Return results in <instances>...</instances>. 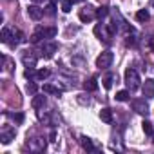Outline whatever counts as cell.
<instances>
[{"label":"cell","instance_id":"obj_1","mask_svg":"<svg viewBox=\"0 0 154 154\" xmlns=\"http://www.w3.org/2000/svg\"><path fill=\"white\" fill-rule=\"evenodd\" d=\"M123 80H125V85H127V89L129 91H136L138 87H140V74L132 69V67H129V69H125V74H123Z\"/></svg>","mask_w":154,"mask_h":154},{"label":"cell","instance_id":"obj_2","mask_svg":"<svg viewBox=\"0 0 154 154\" xmlns=\"http://www.w3.org/2000/svg\"><path fill=\"white\" fill-rule=\"evenodd\" d=\"M94 35L102 40V42H105V44H111V38H112V35H114V31L111 29V26L107 27V24H96V27H94Z\"/></svg>","mask_w":154,"mask_h":154},{"label":"cell","instance_id":"obj_3","mask_svg":"<svg viewBox=\"0 0 154 154\" xmlns=\"http://www.w3.org/2000/svg\"><path fill=\"white\" fill-rule=\"evenodd\" d=\"M112 60H114V54H112L111 51H103V53L96 58V67H100V69H107V67H111Z\"/></svg>","mask_w":154,"mask_h":154},{"label":"cell","instance_id":"obj_4","mask_svg":"<svg viewBox=\"0 0 154 154\" xmlns=\"http://www.w3.org/2000/svg\"><path fill=\"white\" fill-rule=\"evenodd\" d=\"M26 145H27L29 150H33V152H42V150H45V147H47V143H45L44 138H33V140H27Z\"/></svg>","mask_w":154,"mask_h":154},{"label":"cell","instance_id":"obj_5","mask_svg":"<svg viewBox=\"0 0 154 154\" xmlns=\"http://www.w3.org/2000/svg\"><path fill=\"white\" fill-rule=\"evenodd\" d=\"M78 17H80V20H82L84 24H87V22L94 20V17H96V9H93L91 6L82 8V9H80V13H78Z\"/></svg>","mask_w":154,"mask_h":154},{"label":"cell","instance_id":"obj_6","mask_svg":"<svg viewBox=\"0 0 154 154\" xmlns=\"http://www.w3.org/2000/svg\"><path fill=\"white\" fill-rule=\"evenodd\" d=\"M15 136H17V131L13 127H4L2 132H0V141H2L4 145H8V143H11L15 140Z\"/></svg>","mask_w":154,"mask_h":154},{"label":"cell","instance_id":"obj_7","mask_svg":"<svg viewBox=\"0 0 154 154\" xmlns=\"http://www.w3.org/2000/svg\"><path fill=\"white\" fill-rule=\"evenodd\" d=\"M56 51H58V44L56 42H44L42 44V54L45 58H51Z\"/></svg>","mask_w":154,"mask_h":154},{"label":"cell","instance_id":"obj_8","mask_svg":"<svg viewBox=\"0 0 154 154\" xmlns=\"http://www.w3.org/2000/svg\"><path fill=\"white\" fill-rule=\"evenodd\" d=\"M22 62H24L26 67H35L36 62H38V56H36L33 51H24V53H22Z\"/></svg>","mask_w":154,"mask_h":154},{"label":"cell","instance_id":"obj_9","mask_svg":"<svg viewBox=\"0 0 154 154\" xmlns=\"http://www.w3.org/2000/svg\"><path fill=\"white\" fill-rule=\"evenodd\" d=\"M132 111H136L138 114H147L149 112V105L145 100H132Z\"/></svg>","mask_w":154,"mask_h":154},{"label":"cell","instance_id":"obj_10","mask_svg":"<svg viewBox=\"0 0 154 154\" xmlns=\"http://www.w3.org/2000/svg\"><path fill=\"white\" fill-rule=\"evenodd\" d=\"M141 91H143V96H147V98H154V78H147V80L143 82Z\"/></svg>","mask_w":154,"mask_h":154},{"label":"cell","instance_id":"obj_11","mask_svg":"<svg viewBox=\"0 0 154 154\" xmlns=\"http://www.w3.org/2000/svg\"><path fill=\"white\" fill-rule=\"evenodd\" d=\"M44 9H40L36 4H33V6H29L27 8V15H29V18H33V20H40L42 17H44Z\"/></svg>","mask_w":154,"mask_h":154},{"label":"cell","instance_id":"obj_12","mask_svg":"<svg viewBox=\"0 0 154 154\" xmlns=\"http://www.w3.org/2000/svg\"><path fill=\"white\" fill-rule=\"evenodd\" d=\"M11 38H15V29L4 27V29H2V42H4V44H11V45H13V40H11Z\"/></svg>","mask_w":154,"mask_h":154},{"label":"cell","instance_id":"obj_13","mask_svg":"<svg viewBox=\"0 0 154 154\" xmlns=\"http://www.w3.org/2000/svg\"><path fill=\"white\" fill-rule=\"evenodd\" d=\"M44 105H45V96H35L31 100V107L33 109H44Z\"/></svg>","mask_w":154,"mask_h":154},{"label":"cell","instance_id":"obj_14","mask_svg":"<svg viewBox=\"0 0 154 154\" xmlns=\"http://www.w3.org/2000/svg\"><path fill=\"white\" fill-rule=\"evenodd\" d=\"M84 89H85V91H96V89H98V80L94 78V76H93V78H89V80L84 84Z\"/></svg>","mask_w":154,"mask_h":154},{"label":"cell","instance_id":"obj_15","mask_svg":"<svg viewBox=\"0 0 154 154\" xmlns=\"http://www.w3.org/2000/svg\"><path fill=\"white\" fill-rule=\"evenodd\" d=\"M100 118H102V122H105V123H111L112 122V112H111V109H102L100 111Z\"/></svg>","mask_w":154,"mask_h":154},{"label":"cell","instance_id":"obj_16","mask_svg":"<svg viewBox=\"0 0 154 154\" xmlns=\"http://www.w3.org/2000/svg\"><path fill=\"white\" fill-rule=\"evenodd\" d=\"M149 18H150V15H149L147 9H140V11L136 13V20H138V22H147Z\"/></svg>","mask_w":154,"mask_h":154},{"label":"cell","instance_id":"obj_17","mask_svg":"<svg viewBox=\"0 0 154 154\" xmlns=\"http://www.w3.org/2000/svg\"><path fill=\"white\" fill-rule=\"evenodd\" d=\"M80 143H82V147H84L85 150H94V145H93V141H91L87 136H82V138H80Z\"/></svg>","mask_w":154,"mask_h":154},{"label":"cell","instance_id":"obj_18","mask_svg":"<svg viewBox=\"0 0 154 154\" xmlns=\"http://www.w3.org/2000/svg\"><path fill=\"white\" fill-rule=\"evenodd\" d=\"M42 91H44V93H47V94H58V96H60V91H58L54 85H49V84H44Z\"/></svg>","mask_w":154,"mask_h":154},{"label":"cell","instance_id":"obj_19","mask_svg":"<svg viewBox=\"0 0 154 154\" xmlns=\"http://www.w3.org/2000/svg\"><path fill=\"white\" fill-rule=\"evenodd\" d=\"M49 74H51L49 69H40V71H36V74H35V80H45Z\"/></svg>","mask_w":154,"mask_h":154},{"label":"cell","instance_id":"obj_20","mask_svg":"<svg viewBox=\"0 0 154 154\" xmlns=\"http://www.w3.org/2000/svg\"><path fill=\"white\" fill-rule=\"evenodd\" d=\"M45 15H49V17H54V15H56V4H54V2H49V4H47Z\"/></svg>","mask_w":154,"mask_h":154},{"label":"cell","instance_id":"obj_21","mask_svg":"<svg viewBox=\"0 0 154 154\" xmlns=\"http://www.w3.org/2000/svg\"><path fill=\"white\" fill-rule=\"evenodd\" d=\"M107 15H109V8L102 6V8H98V9H96V17H98L100 20H102V18H105Z\"/></svg>","mask_w":154,"mask_h":154},{"label":"cell","instance_id":"obj_22","mask_svg":"<svg viewBox=\"0 0 154 154\" xmlns=\"http://www.w3.org/2000/svg\"><path fill=\"white\" fill-rule=\"evenodd\" d=\"M129 96H131L129 91H118V93H116V100H118V102H127Z\"/></svg>","mask_w":154,"mask_h":154},{"label":"cell","instance_id":"obj_23","mask_svg":"<svg viewBox=\"0 0 154 154\" xmlns=\"http://www.w3.org/2000/svg\"><path fill=\"white\" fill-rule=\"evenodd\" d=\"M112 80H114V76H112V74H107L105 78H103V87H105V89H111V85H112Z\"/></svg>","mask_w":154,"mask_h":154},{"label":"cell","instance_id":"obj_24","mask_svg":"<svg viewBox=\"0 0 154 154\" xmlns=\"http://www.w3.org/2000/svg\"><path fill=\"white\" fill-rule=\"evenodd\" d=\"M141 127H143L145 134H152V132H154V129H152V123H150V122H143V123H141Z\"/></svg>","mask_w":154,"mask_h":154},{"label":"cell","instance_id":"obj_25","mask_svg":"<svg viewBox=\"0 0 154 154\" xmlns=\"http://www.w3.org/2000/svg\"><path fill=\"white\" fill-rule=\"evenodd\" d=\"M71 8H72V2H71V0H63V2H62V11H63V13H69Z\"/></svg>","mask_w":154,"mask_h":154},{"label":"cell","instance_id":"obj_26","mask_svg":"<svg viewBox=\"0 0 154 154\" xmlns=\"http://www.w3.org/2000/svg\"><path fill=\"white\" fill-rule=\"evenodd\" d=\"M26 91H27L29 94H35V93H36V84H35V82H29V84L26 85Z\"/></svg>","mask_w":154,"mask_h":154},{"label":"cell","instance_id":"obj_27","mask_svg":"<svg viewBox=\"0 0 154 154\" xmlns=\"http://www.w3.org/2000/svg\"><path fill=\"white\" fill-rule=\"evenodd\" d=\"M9 116H11L15 122H18V123H22V122H24V114H20V112H18V114H9Z\"/></svg>","mask_w":154,"mask_h":154},{"label":"cell","instance_id":"obj_28","mask_svg":"<svg viewBox=\"0 0 154 154\" xmlns=\"http://www.w3.org/2000/svg\"><path fill=\"white\" fill-rule=\"evenodd\" d=\"M4 65H6V71H13V67H11V60H9L8 56H4Z\"/></svg>","mask_w":154,"mask_h":154},{"label":"cell","instance_id":"obj_29","mask_svg":"<svg viewBox=\"0 0 154 154\" xmlns=\"http://www.w3.org/2000/svg\"><path fill=\"white\" fill-rule=\"evenodd\" d=\"M134 44H136V40L132 36H127V45H134Z\"/></svg>","mask_w":154,"mask_h":154},{"label":"cell","instance_id":"obj_30","mask_svg":"<svg viewBox=\"0 0 154 154\" xmlns=\"http://www.w3.org/2000/svg\"><path fill=\"white\" fill-rule=\"evenodd\" d=\"M149 45H150V49H152V51H154V36H152V40H150V42H149Z\"/></svg>","mask_w":154,"mask_h":154},{"label":"cell","instance_id":"obj_31","mask_svg":"<svg viewBox=\"0 0 154 154\" xmlns=\"http://www.w3.org/2000/svg\"><path fill=\"white\" fill-rule=\"evenodd\" d=\"M71 2H72V4H76V2H80V0H71Z\"/></svg>","mask_w":154,"mask_h":154},{"label":"cell","instance_id":"obj_32","mask_svg":"<svg viewBox=\"0 0 154 154\" xmlns=\"http://www.w3.org/2000/svg\"><path fill=\"white\" fill-rule=\"evenodd\" d=\"M51 2H54V4H56V2H60V0H51Z\"/></svg>","mask_w":154,"mask_h":154},{"label":"cell","instance_id":"obj_33","mask_svg":"<svg viewBox=\"0 0 154 154\" xmlns=\"http://www.w3.org/2000/svg\"><path fill=\"white\" fill-rule=\"evenodd\" d=\"M33 2H42V0H33Z\"/></svg>","mask_w":154,"mask_h":154}]
</instances>
